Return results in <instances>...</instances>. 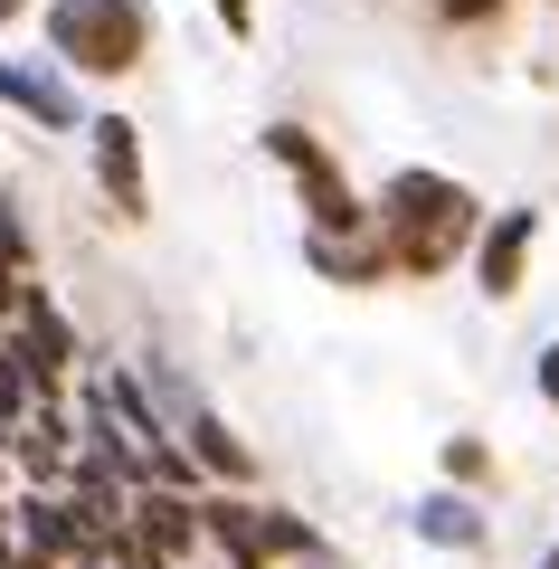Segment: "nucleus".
I'll return each instance as SVG.
<instances>
[{"label": "nucleus", "mask_w": 559, "mask_h": 569, "mask_svg": "<svg viewBox=\"0 0 559 569\" xmlns=\"http://www.w3.org/2000/svg\"><path fill=\"white\" fill-rule=\"evenodd\" d=\"M10 351H20V370H29V380H58V370L77 361V332H67V313L48 305L39 284H29V305H20V342H10Z\"/></svg>", "instance_id": "obj_5"}, {"label": "nucleus", "mask_w": 559, "mask_h": 569, "mask_svg": "<svg viewBox=\"0 0 559 569\" xmlns=\"http://www.w3.org/2000/svg\"><path fill=\"white\" fill-rule=\"evenodd\" d=\"M10 512H20V531H29L39 560H77V550H86V522L67 503H10Z\"/></svg>", "instance_id": "obj_10"}, {"label": "nucleus", "mask_w": 559, "mask_h": 569, "mask_svg": "<svg viewBox=\"0 0 559 569\" xmlns=\"http://www.w3.org/2000/svg\"><path fill=\"white\" fill-rule=\"evenodd\" d=\"M313 266H322V276H341V284H370L389 257H360V247H341V238H313Z\"/></svg>", "instance_id": "obj_14"}, {"label": "nucleus", "mask_w": 559, "mask_h": 569, "mask_svg": "<svg viewBox=\"0 0 559 569\" xmlns=\"http://www.w3.org/2000/svg\"><path fill=\"white\" fill-rule=\"evenodd\" d=\"M133 531H142V550H161V560H171V550L200 541V512L180 503V493H142V503H133Z\"/></svg>", "instance_id": "obj_9"}, {"label": "nucleus", "mask_w": 559, "mask_h": 569, "mask_svg": "<svg viewBox=\"0 0 559 569\" xmlns=\"http://www.w3.org/2000/svg\"><path fill=\"white\" fill-rule=\"evenodd\" d=\"M446 20H483V10H502V0H437Z\"/></svg>", "instance_id": "obj_17"}, {"label": "nucleus", "mask_w": 559, "mask_h": 569, "mask_svg": "<svg viewBox=\"0 0 559 569\" xmlns=\"http://www.w3.org/2000/svg\"><path fill=\"white\" fill-rule=\"evenodd\" d=\"M200 531H209V541H219L238 569H266V560H276V541H266V512H257V503H209Z\"/></svg>", "instance_id": "obj_8"}, {"label": "nucleus", "mask_w": 559, "mask_h": 569, "mask_svg": "<svg viewBox=\"0 0 559 569\" xmlns=\"http://www.w3.org/2000/svg\"><path fill=\"white\" fill-rule=\"evenodd\" d=\"M209 10L228 20V39H247V20H257V0H209Z\"/></svg>", "instance_id": "obj_15"}, {"label": "nucleus", "mask_w": 559, "mask_h": 569, "mask_svg": "<svg viewBox=\"0 0 559 569\" xmlns=\"http://www.w3.org/2000/svg\"><path fill=\"white\" fill-rule=\"evenodd\" d=\"M266 152H276V162L295 171L303 209H313V238H351V228L370 219V209L351 200V181H341V171H332V152H322V142L303 133V123H266Z\"/></svg>", "instance_id": "obj_3"}, {"label": "nucleus", "mask_w": 559, "mask_h": 569, "mask_svg": "<svg viewBox=\"0 0 559 569\" xmlns=\"http://www.w3.org/2000/svg\"><path fill=\"white\" fill-rule=\"evenodd\" d=\"M20 10H29V0H0V20H20Z\"/></svg>", "instance_id": "obj_18"}, {"label": "nucleus", "mask_w": 559, "mask_h": 569, "mask_svg": "<svg viewBox=\"0 0 559 569\" xmlns=\"http://www.w3.org/2000/svg\"><path fill=\"white\" fill-rule=\"evenodd\" d=\"M86 142H96V181H104V200H114V219H152V190H142V133L123 114H96Z\"/></svg>", "instance_id": "obj_4"}, {"label": "nucleus", "mask_w": 559, "mask_h": 569, "mask_svg": "<svg viewBox=\"0 0 559 569\" xmlns=\"http://www.w3.org/2000/svg\"><path fill=\"white\" fill-rule=\"evenodd\" d=\"M0 104H20V114H39L48 133H77V96H67L48 67H20V58H0Z\"/></svg>", "instance_id": "obj_6"}, {"label": "nucleus", "mask_w": 559, "mask_h": 569, "mask_svg": "<svg viewBox=\"0 0 559 569\" xmlns=\"http://www.w3.org/2000/svg\"><path fill=\"white\" fill-rule=\"evenodd\" d=\"M20 466H39V475L67 466V427H58V418H29V427H20Z\"/></svg>", "instance_id": "obj_13"}, {"label": "nucleus", "mask_w": 559, "mask_h": 569, "mask_svg": "<svg viewBox=\"0 0 559 569\" xmlns=\"http://www.w3.org/2000/svg\"><path fill=\"white\" fill-rule=\"evenodd\" d=\"M475 238V190L446 181V171H399L380 190V257L408 276H446Z\"/></svg>", "instance_id": "obj_1"}, {"label": "nucleus", "mask_w": 559, "mask_h": 569, "mask_svg": "<svg viewBox=\"0 0 559 569\" xmlns=\"http://www.w3.org/2000/svg\"><path fill=\"white\" fill-rule=\"evenodd\" d=\"M418 531H427V541H446V550L483 541V522H475V503H465V493H427V503H418Z\"/></svg>", "instance_id": "obj_11"}, {"label": "nucleus", "mask_w": 559, "mask_h": 569, "mask_svg": "<svg viewBox=\"0 0 559 569\" xmlns=\"http://www.w3.org/2000/svg\"><path fill=\"white\" fill-rule=\"evenodd\" d=\"M540 399H550V408H559V342H550V351H540Z\"/></svg>", "instance_id": "obj_16"}, {"label": "nucleus", "mask_w": 559, "mask_h": 569, "mask_svg": "<svg viewBox=\"0 0 559 569\" xmlns=\"http://www.w3.org/2000/svg\"><path fill=\"white\" fill-rule=\"evenodd\" d=\"M540 569H559V550H550V560H540Z\"/></svg>", "instance_id": "obj_19"}, {"label": "nucleus", "mask_w": 559, "mask_h": 569, "mask_svg": "<svg viewBox=\"0 0 559 569\" xmlns=\"http://www.w3.org/2000/svg\"><path fill=\"white\" fill-rule=\"evenodd\" d=\"M142 39H152L142 0H58V10H48V48H58L67 67H86V77H133Z\"/></svg>", "instance_id": "obj_2"}, {"label": "nucleus", "mask_w": 559, "mask_h": 569, "mask_svg": "<svg viewBox=\"0 0 559 569\" xmlns=\"http://www.w3.org/2000/svg\"><path fill=\"white\" fill-rule=\"evenodd\" d=\"M531 209H502L493 228H483V247H475V276H483V295H512L521 284V257H531Z\"/></svg>", "instance_id": "obj_7"}, {"label": "nucleus", "mask_w": 559, "mask_h": 569, "mask_svg": "<svg viewBox=\"0 0 559 569\" xmlns=\"http://www.w3.org/2000/svg\"><path fill=\"white\" fill-rule=\"evenodd\" d=\"M190 437H200V466H209V475H228V485H238V475H247V447H238V437H228L219 418H209V408H190Z\"/></svg>", "instance_id": "obj_12"}]
</instances>
